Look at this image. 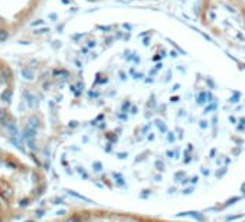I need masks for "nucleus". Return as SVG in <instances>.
I'll return each instance as SVG.
<instances>
[{"label":"nucleus","mask_w":245,"mask_h":222,"mask_svg":"<svg viewBox=\"0 0 245 222\" xmlns=\"http://www.w3.org/2000/svg\"><path fill=\"white\" fill-rule=\"evenodd\" d=\"M19 212L20 211L13 208L5 198L0 196V222H13Z\"/></svg>","instance_id":"obj_4"},{"label":"nucleus","mask_w":245,"mask_h":222,"mask_svg":"<svg viewBox=\"0 0 245 222\" xmlns=\"http://www.w3.org/2000/svg\"><path fill=\"white\" fill-rule=\"evenodd\" d=\"M7 38H9V32H7L6 29H2V30H0V42L7 40Z\"/></svg>","instance_id":"obj_5"},{"label":"nucleus","mask_w":245,"mask_h":222,"mask_svg":"<svg viewBox=\"0 0 245 222\" xmlns=\"http://www.w3.org/2000/svg\"><path fill=\"white\" fill-rule=\"evenodd\" d=\"M12 98H13V74L7 67H2L0 68V126L7 124Z\"/></svg>","instance_id":"obj_3"},{"label":"nucleus","mask_w":245,"mask_h":222,"mask_svg":"<svg viewBox=\"0 0 245 222\" xmlns=\"http://www.w3.org/2000/svg\"><path fill=\"white\" fill-rule=\"evenodd\" d=\"M61 222H186L164 219L157 217H149L131 212L111 211V209H100V208H82L74 209L66 215Z\"/></svg>","instance_id":"obj_2"},{"label":"nucleus","mask_w":245,"mask_h":222,"mask_svg":"<svg viewBox=\"0 0 245 222\" xmlns=\"http://www.w3.org/2000/svg\"><path fill=\"white\" fill-rule=\"evenodd\" d=\"M48 188L42 169L17 153L0 147V196L17 211L36 203Z\"/></svg>","instance_id":"obj_1"}]
</instances>
